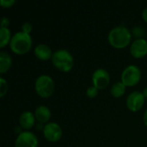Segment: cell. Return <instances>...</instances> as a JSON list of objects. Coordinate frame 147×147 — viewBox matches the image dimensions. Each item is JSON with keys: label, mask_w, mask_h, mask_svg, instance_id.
<instances>
[{"label": "cell", "mask_w": 147, "mask_h": 147, "mask_svg": "<svg viewBox=\"0 0 147 147\" xmlns=\"http://www.w3.org/2000/svg\"><path fill=\"white\" fill-rule=\"evenodd\" d=\"M12 65V58L7 53L1 51L0 52V73L3 74L7 72Z\"/></svg>", "instance_id": "obj_14"}, {"label": "cell", "mask_w": 147, "mask_h": 147, "mask_svg": "<svg viewBox=\"0 0 147 147\" xmlns=\"http://www.w3.org/2000/svg\"><path fill=\"white\" fill-rule=\"evenodd\" d=\"M51 60L52 64L63 72L70 71L74 66V58L65 48H59L54 51Z\"/></svg>", "instance_id": "obj_3"}, {"label": "cell", "mask_w": 147, "mask_h": 147, "mask_svg": "<svg viewBox=\"0 0 147 147\" xmlns=\"http://www.w3.org/2000/svg\"><path fill=\"white\" fill-rule=\"evenodd\" d=\"M8 91V83L3 77L0 78V97H3Z\"/></svg>", "instance_id": "obj_17"}, {"label": "cell", "mask_w": 147, "mask_h": 147, "mask_svg": "<svg viewBox=\"0 0 147 147\" xmlns=\"http://www.w3.org/2000/svg\"><path fill=\"white\" fill-rule=\"evenodd\" d=\"M16 3V0H1L0 4L3 8H10Z\"/></svg>", "instance_id": "obj_21"}, {"label": "cell", "mask_w": 147, "mask_h": 147, "mask_svg": "<svg viewBox=\"0 0 147 147\" xmlns=\"http://www.w3.org/2000/svg\"><path fill=\"white\" fill-rule=\"evenodd\" d=\"M34 115L36 120L39 121V123L47 124L49 122V120L51 119L52 113L48 107L45 105H40L34 110Z\"/></svg>", "instance_id": "obj_13"}, {"label": "cell", "mask_w": 147, "mask_h": 147, "mask_svg": "<svg viewBox=\"0 0 147 147\" xmlns=\"http://www.w3.org/2000/svg\"><path fill=\"white\" fill-rule=\"evenodd\" d=\"M146 31L144 30V28L141 26H137L134 27L132 30V34H134V36H136V39L138 38H143L142 36L145 34Z\"/></svg>", "instance_id": "obj_18"}, {"label": "cell", "mask_w": 147, "mask_h": 147, "mask_svg": "<svg viewBox=\"0 0 147 147\" xmlns=\"http://www.w3.org/2000/svg\"><path fill=\"white\" fill-rule=\"evenodd\" d=\"M12 38L11 32L9 28H0V47H4L8 44H9L10 40Z\"/></svg>", "instance_id": "obj_16"}, {"label": "cell", "mask_w": 147, "mask_h": 147, "mask_svg": "<svg viewBox=\"0 0 147 147\" xmlns=\"http://www.w3.org/2000/svg\"><path fill=\"white\" fill-rule=\"evenodd\" d=\"M126 87L127 86L121 81H117L112 84L111 89H110V93L114 97L119 98L125 94Z\"/></svg>", "instance_id": "obj_15"}, {"label": "cell", "mask_w": 147, "mask_h": 147, "mask_svg": "<svg viewBox=\"0 0 147 147\" xmlns=\"http://www.w3.org/2000/svg\"><path fill=\"white\" fill-rule=\"evenodd\" d=\"M34 53L35 57L40 60H48L52 59L53 53L52 52V49L48 45L44 43H40L34 47Z\"/></svg>", "instance_id": "obj_12"}, {"label": "cell", "mask_w": 147, "mask_h": 147, "mask_svg": "<svg viewBox=\"0 0 147 147\" xmlns=\"http://www.w3.org/2000/svg\"><path fill=\"white\" fill-rule=\"evenodd\" d=\"M142 94L144 95L145 98H147V86L143 89V90H142Z\"/></svg>", "instance_id": "obj_25"}, {"label": "cell", "mask_w": 147, "mask_h": 147, "mask_svg": "<svg viewBox=\"0 0 147 147\" xmlns=\"http://www.w3.org/2000/svg\"><path fill=\"white\" fill-rule=\"evenodd\" d=\"M141 78V70L136 65H127L121 72V81L128 87L134 86L139 84Z\"/></svg>", "instance_id": "obj_5"}, {"label": "cell", "mask_w": 147, "mask_h": 147, "mask_svg": "<svg viewBox=\"0 0 147 147\" xmlns=\"http://www.w3.org/2000/svg\"><path fill=\"white\" fill-rule=\"evenodd\" d=\"M98 90H99L97 88H96L94 85L90 86L86 90V96L89 98H94V97H96L98 95Z\"/></svg>", "instance_id": "obj_19"}, {"label": "cell", "mask_w": 147, "mask_h": 147, "mask_svg": "<svg viewBox=\"0 0 147 147\" xmlns=\"http://www.w3.org/2000/svg\"><path fill=\"white\" fill-rule=\"evenodd\" d=\"M143 121H144L145 125L147 127V109L145 110L144 115H143Z\"/></svg>", "instance_id": "obj_24"}, {"label": "cell", "mask_w": 147, "mask_h": 147, "mask_svg": "<svg viewBox=\"0 0 147 147\" xmlns=\"http://www.w3.org/2000/svg\"><path fill=\"white\" fill-rule=\"evenodd\" d=\"M54 81L50 75L41 74L38 76L34 81V90L36 93L42 98L50 97L54 91Z\"/></svg>", "instance_id": "obj_4"}, {"label": "cell", "mask_w": 147, "mask_h": 147, "mask_svg": "<svg viewBox=\"0 0 147 147\" xmlns=\"http://www.w3.org/2000/svg\"><path fill=\"white\" fill-rule=\"evenodd\" d=\"M9 19L7 17V16H3L1 18V21H0V23H1V27H3V28H8V26L9 25Z\"/></svg>", "instance_id": "obj_22"}, {"label": "cell", "mask_w": 147, "mask_h": 147, "mask_svg": "<svg viewBox=\"0 0 147 147\" xmlns=\"http://www.w3.org/2000/svg\"><path fill=\"white\" fill-rule=\"evenodd\" d=\"M32 44L33 40L30 34L24 33L21 30L12 35L9 42V47L14 53L22 55L30 50Z\"/></svg>", "instance_id": "obj_2"}, {"label": "cell", "mask_w": 147, "mask_h": 147, "mask_svg": "<svg viewBox=\"0 0 147 147\" xmlns=\"http://www.w3.org/2000/svg\"><path fill=\"white\" fill-rule=\"evenodd\" d=\"M91 78L93 85L98 90H103L107 88L110 82V75L104 68H98L94 71Z\"/></svg>", "instance_id": "obj_8"}, {"label": "cell", "mask_w": 147, "mask_h": 147, "mask_svg": "<svg viewBox=\"0 0 147 147\" xmlns=\"http://www.w3.org/2000/svg\"><path fill=\"white\" fill-rule=\"evenodd\" d=\"M145 96L142 92L135 90L131 92L126 100V104L127 109L132 112H137L142 109L145 103Z\"/></svg>", "instance_id": "obj_9"}, {"label": "cell", "mask_w": 147, "mask_h": 147, "mask_svg": "<svg viewBox=\"0 0 147 147\" xmlns=\"http://www.w3.org/2000/svg\"><path fill=\"white\" fill-rule=\"evenodd\" d=\"M63 134L62 127L57 122H48L44 126L43 128V135L47 140L50 142H57L59 141Z\"/></svg>", "instance_id": "obj_7"}, {"label": "cell", "mask_w": 147, "mask_h": 147, "mask_svg": "<svg viewBox=\"0 0 147 147\" xmlns=\"http://www.w3.org/2000/svg\"><path fill=\"white\" fill-rule=\"evenodd\" d=\"M32 30H33V26L30 22H26L22 23V32L27 33V34H30Z\"/></svg>", "instance_id": "obj_20"}, {"label": "cell", "mask_w": 147, "mask_h": 147, "mask_svg": "<svg viewBox=\"0 0 147 147\" xmlns=\"http://www.w3.org/2000/svg\"><path fill=\"white\" fill-rule=\"evenodd\" d=\"M37 136L30 131H22L17 135L15 140V147H38Z\"/></svg>", "instance_id": "obj_6"}, {"label": "cell", "mask_w": 147, "mask_h": 147, "mask_svg": "<svg viewBox=\"0 0 147 147\" xmlns=\"http://www.w3.org/2000/svg\"><path fill=\"white\" fill-rule=\"evenodd\" d=\"M141 16H142V18L143 20L147 22V7H146L143 10H142V13H141Z\"/></svg>", "instance_id": "obj_23"}, {"label": "cell", "mask_w": 147, "mask_h": 147, "mask_svg": "<svg viewBox=\"0 0 147 147\" xmlns=\"http://www.w3.org/2000/svg\"><path fill=\"white\" fill-rule=\"evenodd\" d=\"M131 55L136 59H141L147 54V40L145 38L135 39L130 46Z\"/></svg>", "instance_id": "obj_10"}, {"label": "cell", "mask_w": 147, "mask_h": 147, "mask_svg": "<svg viewBox=\"0 0 147 147\" xmlns=\"http://www.w3.org/2000/svg\"><path fill=\"white\" fill-rule=\"evenodd\" d=\"M35 115L32 111L26 110L19 116V126L26 131L32 128L35 124Z\"/></svg>", "instance_id": "obj_11"}, {"label": "cell", "mask_w": 147, "mask_h": 147, "mask_svg": "<svg viewBox=\"0 0 147 147\" xmlns=\"http://www.w3.org/2000/svg\"><path fill=\"white\" fill-rule=\"evenodd\" d=\"M132 32L125 26L114 27L108 34L109 43L118 49L127 47L132 40Z\"/></svg>", "instance_id": "obj_1"}]
</instances>
